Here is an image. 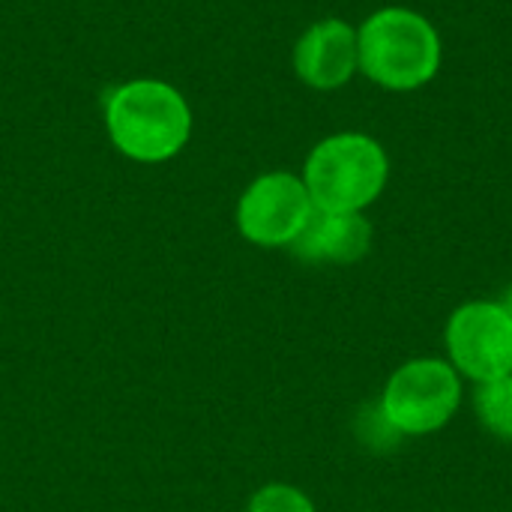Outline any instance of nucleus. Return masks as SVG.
<instances>
[{
    "label": "nucleus",
    "mask_w": 512,
    "mask_h": 512,
    "mask_svg": "<svg viewBox=\"0 0 512 512\" xmlns=\"http://www.w3.org/2000/svg\"><path fill=\"white\" fill-rule=\"evenodd\" d=\"M111 147L141 165L171 162L192 141L195 117L189 99L162 78H129L114 84L102 102Z\"/></svg>",
    "instance_id": "f257e3e1"
},
{
    "label": "nucleus",
    "mask_w": 512,
    "mask_h": 512,
    "mask_svg": "<svg viewBox=\"0 0 512 512\" xmlns=\"http://www.w3.org/2000/svg\"><path fill=\"white\" fill-rule=\"evenodd\" d=\"M360 75L390 93L432 84L444 63L438 27L411 6H381L357 27Z\"/></svg>",
    "instance_id": "f03ea898"
},
{
    "label": "nucleus",
    "mask_w": 512,
    "mask_h": 512,
    "mask_svg": "<svg viewBox=\"0 0 512 512\" xmlns=\"http://www.w3.org/2000/svg\"><path fill=\"white\" fill-rule=\"evenodd\" d=\"M300 177L315 210L366 213L390 183V156L369 132L345 129L309 150Z\"/></svg>",
    "instance_id": "7ed1b4c3"
},
{
    "label": "nucleus",
    "mask_w": 512,
    "mask_h": 512,
    "mask_svg": "<svg viewBox=\"0 0 512 512\" xmlns=\"http://www.w3.org/2000/svg\"><path fill=\"white\" fill-rule=\"evenodd\" d=\"M465 399L468 384L444 354H426L399 363L378 393L381 411L405 441L444 432L465 408Z\"/></svg>",
    "instance_id": "20e7f679"
},
{
    "label": "nucleus",
    "mask_w": 512,
    "mask_h": 512,
    "mask_svg": "<svg viewBox=\"0 0 512 512\" xmlns=\"http://www.w3.org/2000/svg\"><path fill=\"white\" fill-rule=\"evenodd\" d=\"M444 357L468 387L512 375V315L501 297H474L450 312Z\"/></svg>",
    "instance_id": "39448f33"
},
{
    "label": "nucleus",
    "mask_w": 512,
    "mask_h": 512,
    "mask_svg": "<svg viewBox=\"0 0 512 512\" xmlns=\"http://www.w3.org/2000/svg\"><path fill=\"white\" fill-rule=\"evenodd\" d=\"M312 216V195L294 171L258 174L243 189L234 210L240 237L258 249H291Z\"/></svg>",
    "instance_id": "423d86ee"
},
{
    "label": "nucleus",
    "mask_w": 512,
    "mask_h": 512,
    "mask_svg": "<svg viewBox=\"0 0 512 512\" xmlns=\"http://www.w3.org/2000/svg\"><path fill=\"white\" fill-rule=\"evenodd\" d=\"M291 66L294 75L318 93L342 90L360 75L357 27L336 15L312 21L294 42Z\"/></svg>",
    "instance_id": "0eeeda50"
},
{
    "label": "nucleus",
    "mask_w": 512,
    "mask_h": 512,
    "mask_svg": "<svg viewBox=\"0 0 512 512\" xmlns=\"http://www.w3.org/2000/svg\"><path fill=\"white\" fill-rule=\"evenodd\" d=\"M375 228L366 213H327L315 210L303 234L288 249L303 264L348 267L372 252Z\"/></svg>",
    "instance_id": "6e6552de"
},
{
    "label": "nucleus",
    "mask_w": 512,
    "mask_h": 512,
    "mask_svg": "<svg viewBox=\"0 0 512 512\" xmlns=\"http://www.w3.org/2000/svg\"><path fill=\"white\" fill-rule=\"evenodd\" d=\"M471 411L489 438L512 447V375L471 387Z\"/></svg>",
    "instance_id": "1a4fd4ad"
},
{
    "label": "nucleus",
    "mask_w": 512,
    "mask_h": 512,
    "mask_svg": "<svg viewBox=\"0 0 512 512\" xmlns=\"http://www.w3.org/2000/svg\"><path fill=\"white\" fill-rule=\"evenodd\" d=\"M351 429H354L357 444L366 447L369 453H390V450L402 447V441H405V438L396 432V426L387 420V414L381 411L378 396L369 399V402H363V405L357 408Z\"/></svg>",
    "instance_id": "9d476101"
},
{
    "label": "nucleus",
    "mask_w": 512,
    "mask_h": 512,
    "mask_svg": "<svg viewBox=\"0 0 512 512\" xmlns=\"http://www.w3.org/2000/svg\"><path fill=\"white\" fill-rule=\"evenodd\" d=\"M246 512H318V507L300 486L267 483L249 498Z\"/></svg>",
    "instance_id": "9b49d317"
},
{
    "label": "nucleus",
    "mask_w": 512,
    "mask_h": 512,
    "mask_svg": "<svg viewBox=\"0 0 512 512\" xmlns=\"http://www.w3.org/2000/svg\"><path fill=\"white\" fill-rule=\"evenodd\" d=\"M501 303L507 306V312H510V315H512V285H510V288H507V291H504V294H501Z\"/></svg>",
    "instance_id": "f8f14e48"
}]
</instances>
